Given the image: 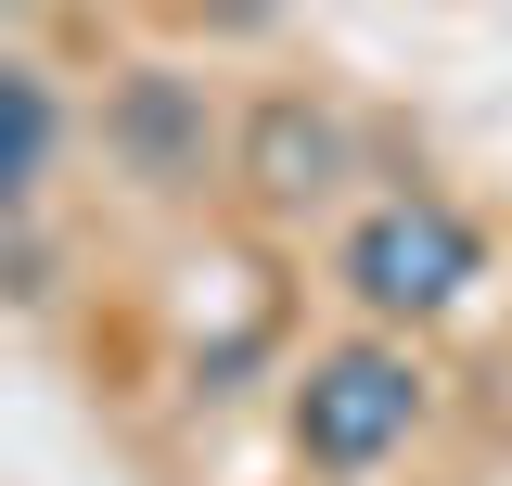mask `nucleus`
Segmentation results:
<instances>
[{
	"instance_id": "nucleus-3",
	"label": "nucleus",
	"mask_w": 512,
	"mask_h": 486,
	"mask_svg": "<svg viewBox=\"0 0 512 486\" xmlns=\"http://www.w3.org/2000/svg\"><path fill=\"white\" fill-rule=\"evenodd\" d=\"M244 167H256V192L308 205V192H333V167H346V141H333V116H308V103H269V116L244 128Z\"/></svg>"
},
{
	"instance_id": "nucleus-1",
	"label": "nucleus",
	"mask_w": 512,
	"mask_h": 486,
	"mask_svg": "<svg viewBox=\"0 0 512 486\" xmlns=\"http://www.w3.org/2000/svg\"><path fill=\"white\" fill-rule=\"evenodd\" d=\"M410 423H423L410 346H320L308 384H295V448L320 474H372L384 448H410Z\"/></svg>"
},
{
	"instance_id": "nucleus-4",
	"label": "nucleus",
	"mask_w": 512,
	"mask_h": 486,
	"mask_svg": "<svg viewBox=\"0 0 512 486\" xmlns=\"http://www.w3.org/2000/svg\"><path fill=\"white\" fill-rule=\"evenodd\" d=\"M52 90L26 77V64H0V205H26V192L52 180Z\"/></svg>"
},
{
	"instance_id": "nucleus-2",
	"label": "nucleus",
	"mask_w": 512,
	"mask_h": 486,
	"mask_svg": "<svg viewBox=\"0 0 512 486\" xmlns=\"http://www.w3.org/2000/svg\"><path fill=\"white\" fill-rule=\"evenodd\" d=\"M461 282H474V218L436 192H397L346 231V295L372 320H436V307H461Z\"/></svg>"
}]
</instances>
